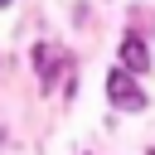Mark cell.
I'll return each mask as SVG.
<instances>
[{
  "instance_id": "cell-1",
  "label": "cell",
  "mask_w": 155,
  "mask_h": 155,
  "mask_svg": "<svg viewBox=\"0 0 155 155\" xmlns=\"http://www.w3.org/2000/svg\"><path fill=\"white\" fill-rule=\"evenodd\" d=\"M107 97H111V107H121V111H145V92L136 87V78L131 73H107Z\"/></svg>"
},
{
  "instance_id": "cell-2",
  "label": "cell",
  "mask_w": 155,
  "mask_h": 155,
  "mask_svg": "<svg viewBox=\"0 0 155 155\" xmlns=\"http://www.w3.org/2000/svg\"><path fill=\"white\" fill-rule=\"evenodd\" d=\"M121 58H126V68L145 73V68H150V53H145V39H140V34H126V39H121Z\"/></svg>"
},
{
  "instance_id": "cell-3",
  "label": "cell",
  "mask_w": 155,
  "mask_h": 155,
  "mask_svg": "<svg viewBox=\"0 0 155 155\" xmlns=\"http://www.w3.org/2000/svg\"><path fill=\"white\" fill-rule=\"evenodd\" d=\"M0 5H10V0H0Z\"/></svg>"
}]
</instances>
